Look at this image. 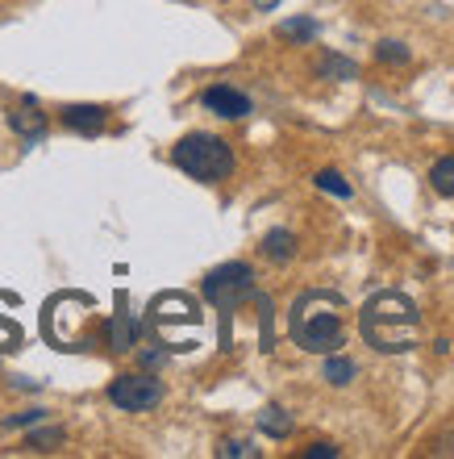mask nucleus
I'll return each instance as SVG.
<instances>
[{"mask_svg":"<svg viewBox=\"0 0 454 459\" xmlns=\"http://www.w3.org/2000/svg\"><path fill=\"white\" fill-rule=\"evenodd\" d=\"M259 430H263V435H271V438H287V435H292V418H287L279 405H267V410L259 413Z\"/></svg>","mask_w":454,"mask_h":459,"instance_id":"obj_12","label":"nucleus"},{"mask_svg":"<svg viewBox=\"0 0 454 459\" xmlns=\"http://www.w3.org/2000/svg\"><path fill=\"white\" fill-rule=\"evenodd\" d=\"M217 455L234 459V455H259V451H254L251 443H242V438H229V443H221V447H217Z\"/></svg>","mask_w":454,"mask_h":459,"instance_id":"obj_19","label":"nucleus"},{"mask_svg":"<svg viewBox=\"0 0 454 459\" xmlns=\"http://www.w3.org/2000/svg\"><path fill=\"white\" fill-rule=\"evenodd\" d=\"M355 372H359V368H355V359H350V355H325V380H330V385H350V380H355Z\"/></svg>","mask_w":454,"mask_h":459,"instance_id":"obj_11","label":"nucleus"},{"mask_svg":"<svg viewBox=\"0 0 454 459\" xmlns=\"http://www.w3.org/2000/svg\"><path fill=\"white\" fill-rule=\"evenodd\" d=\"M317 188H321V193H330V196H342V201H350V184L342 180V176H338V171H317Z\"/></svg>","mask_w":454,"mask_h":459,"instance_id":"obj_16","label":"nucleus"},{"mask_svg":"<svg viewBox=\"0 0 454 459\" xmlns=\"http://www.w3.org/2000/svg\"><path fill=\"white\" fill-rule=\"evenodd\" d=\"M430 184H433V193L438 196H454V155L438 159L430 168Z\"/></svg>","mask_w":454,"mask_h":459,"instance_id":"obj_13","label":"nucleus"},{"mask_svg":"<svg viewBox=\"0 0 454 459\" xmlns=\"http://www.w3.org/2000/svg\"><path fill=\"white\" fill-rule=\"evenodd\" d=\"M42 418H47V413L42 410H25V413H17V418H9V430H17V426H34V422H42Z\"/></svg>","mask_w":454,"mask_h":459,"instance_id":"obj_20","label":"nucleus"},{"mask_svg":"<svg viewBox=\"0 0 454 459\" xmlns=\"http://www.w3.org/2000/svg\"><path fill=\"white\" fill-rule=\"evenodd\" d=\"M246 297H254V272L246 264H221L204 276V301L217 309H234Z\"/></svg>","mask_w":454,"mask_h":459,"instance_id":"obj_4","label":"nucleus"},{"mask_svg":"<svg viewBox=\"0 0 454 459\" xmlns=\"http://www.w3.org/2000/svg\"><path fill=\"white\" fill-rule=\"evenodd\" d=\"M309 459H334L338 455V447H330V443H313L309 451H304Z\"/></svg>","mask_w":454,"mask_h":459,"instance_id":"obj_21","label":"nucleus"},{"mask_svg":"<svg viewBox=\"0 0 454 459\" xmlns=\"http://www.w3.org/2000/svg\"><path fill=\"white\" fill-rule=\"evenodd\" d=\"M133 339H138V322L121 309V314L108 322V347H113V351H130Z\"/></svg>","mask_w":454,"mask_h":459,"instance_id":"obj_10","label":"nucleus"},{"mask_svg":"<svg viewBox=\"0 0 454 459\" xmlns=\"http://www.w3.org/2000/svg\"><path fill=\"white\" fill-rule=\"evenodd\" d=\"M342 297L338 292H304L292 305V342L309 355H334L347 342V322H342Z\"/></svg>","mask_w":454,"mask_h":459,"instance_id":"obj_2","label":"nucleus"},{"mask_svg":"<svg viewBox=\"0 0 454 459\" xmlns=\"http://www.w3.org/2000/svg\"><path fill=\"white\" fill-rule=\"evenodd\" d=\"M9 126L21 134V138H42V134H47V113L38 109L34 97H25L21 105L9 113Z\"/></svg>","mask_w":454,"mask_h":459,"instance_id":"obj_8","label":"nucleus"},{"mask_svg":"<svg viewBox=\"0 0 454 459\" xmlns=\"http://www.w3.org/2000/svg\"><path fill=\"white\" fill-rule=\"evenodd\" d=\"M63 443V430H34V435L25 438V447H34V451H50V447H59Z\"/></svg>","mask_w":454,"mask_h":459,"instance_id":"obj_17","label":"nucleus"},{"mask_svg":"<svg viewBox=\"0 0 454 459\" xmlns=\"http://www.w3.org/2000/svg\"><path fill=\"white\" fill-rule=\"evenodd\" d=\"M263 255L271 264H287L292 255H296V234H287V230H271L263 238Z\"/></svg>","mask_w":454,"mask_h":459,"instance_id":"obj_9","label":"nucleus"},{"mask_svg":"<svg viewBox=\"0 0 454 459\" xmlns=\"http://www.w3.org/2000/svg\"><path fill=\"white\" fill-rule=\"evenodd\" d=\"M359 330L367 347L383 351V355H405L417 347L421 334V314L405 292H375L359 314Z\"/></svg>","mask_w":454,"mask_h":459,"instance_id":"obj_1","label":"nucleus"},{"mask_svg":"<svg viewBox=\"0 0 454 459\" xmlns=\"http://www.w3.org/2000/svg\"><path fill=\"white\" fill-rule=\"evenodd\" d=\"M380 63H408V50L400 47V42H380Z\"/></svg>","mask_w":454,"mask_h":459,"instance_id":"obj_18","label":"nucleus"},{"mask_svg":"<svg viewBox=\"0 0 454 459\" xmlns=\"http://www.w3.org/2000/svg\"><path fill=\"white\" fill-rule=\"evenodd\" d=\"M108 401L125 413H146L155 410L158 401H163V385H158L155 376L146 372H130V376H117L113 385H108Z\"/></svg>","mask_w":454,"mask_h":459,"instance_id":"obj_5","label":"nucleus"},{"mask_svg":"<svg viewBox=\"0 0 454 459\" xmlns=\"http://www.w3.org/2000/svg\"><path fill=\"white\" fill-rule=\"evenodd\" d=\"M59 117H63V126H67V130L88 134V138H92V134H100L108 126V109H105V105H67Z\"/></svg>","mask_w":454,"mask_h":459,"instance_id":"obj_7","label":"nucleus"},{"mask_svg":"<svg viewBox=\"0 0 454 459\" xmlns=\"http://www.w3.org/2000/svg\"><path fill=\"white\" fill-rule=\"evenodd\" d=\"M279 0H254V9H275Z\"/></svg>","mask_w":454,"mask_h":459,"instance_id":"obj_22","label":"nucleus"},{"mask_svg":"<svg viewBox=\"0 0 454 459\" xmlns=\"http://www.w3.org/2000/svg\"><path fill=\"white\" fill-rule=\"evenodd\" d=\"M279 38H287V42H313L317 38V22L313 17H292V22L279 25Z\"/></svg>","mask_w":454,"mask_h":459,"instance_id":"obj_14","label":"nucleus"},{"mask_svg":"<svg viewBox=\"0 0 454 459\" xmlns=\"http://www.w3.org/2000/svg\"><path fill=\"white\" fill-rule=\"evenodd\" d=\"M171 163L201 184H217L234 171V151L226 138L217 134H184L180 143L171 146Z\"/></svg>","mask_w":454,"mask_h":459,"instance_id":"obj_3","label":"nucleus"},{"mask_svg":"<svg viewBox=\"0 0 454 459\" xmlns=\"http://www.w3.org/2000/svg\"><path fill=\"white\" fill-rule=\"evenodd\" d=\"M317 72H321L325 80H355V75H359V67H355V63H350V59H338V55H325V59H321V67H317Z\"/></svg>","mask_w":454,"mask_h":459,"instance_id":"obj_15","label":"nucleus"},{"mask_svg":"<svg viewBox=\"0 0 454 459\" xmlns=\"http://www.w3.org/2000/svg\"><path fill=\"white\" fill-rule=\"evenodd\" d=\"M201 105L209 113H217V117H226V121H238V117H246V113H251V97H242L238 88H229V84L204 88Z\"/></svg>","mask_w":454,"mask_h":459,"instance_id":"obj_6","label":"nucleus"}]
</instances>
